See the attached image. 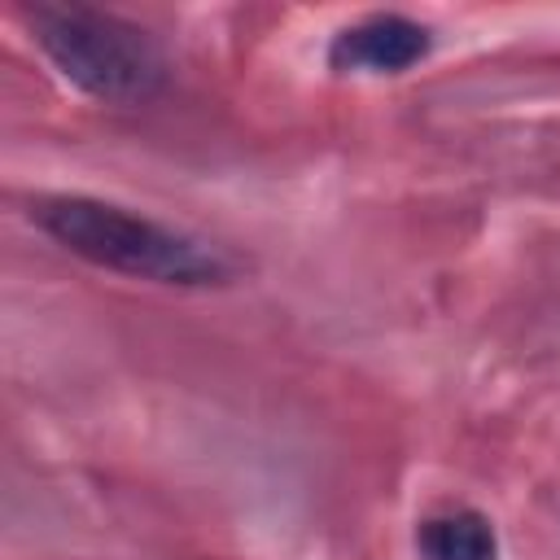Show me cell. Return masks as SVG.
<instances>
[{
    "mask_svg": "<svg viewBox=\"0 0 560 560\" xmlns=\"http://www.w3.org/2000/svg\"><path fill=\"white\" fill-rule=\"evenodd\" d=\"M416 551L420 560H499V538L481 512L459 508L429 516L416 529Z\"/></svg>",
    "mask_w": 560,
    "mask_h": 560,
    "instance_id": "cell-4",
    "label": "cell"
},
{
    "mask_svg": "<svg viewBox=\"0 0 560 560\" xmlns=\"http://www.w3.org/2000/svg\"><path fill=\"white\" fill-rule=\"evenodd\" d=\"M31 219L74 258L131 280L171 289H210L232 280V262L214 245L101 197H39L31 201Z\"/></svg>",
    "mask_w": 560,
    "mask_h": 560,
    "instance_id": "cell-1",
    "label": "cell"
},
{
    "mask_svg": "<svg viewBox=\"0 0 560 560\" xmlns=\"http://www.w3.org/2000/svg\"><path fill=\"white\" fill-rule=\"evenodd\" d=\"M35 44L57 66L66 83L109 105H140L158 96L166 79V61L153 39L96 9H35L31 13Z\"/></svg>",
    "mask_w": 560,
    "mask_h": 560,
    "instance_id": "cell-2",
    "label": "cell"
},
{
    "mask_svg": "<svg viewBox=\"0 0 560 560\" xmlns=\"http://www.w3.org/2000/svg\"><path fill=\"white\" fill-rule=\"evenodd\" d=\"M433 35L429 26L402 18V13H372L346 31H337V39L328 44V66L332 70H372V74H398L407 66H416L420 57H429Z\"/></svg>",
    "mask_w": 560,
    "mask_h": 560,
    "instance_id": "cell-3",
    "label": "cell"
}]
</instances>
